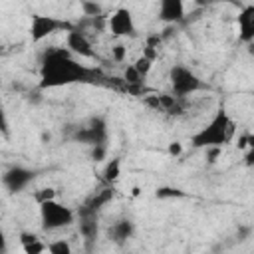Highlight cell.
Wrapping results in <instances>:
<instances>
[{
	"label": "cell",
	"mask_w": 254,
	"mask_h": 254,
	"mask_svg": "<svg viewBox=\"0 0 254 254\" xmlns=\"http://www.w3.org/2000/svg\"><path fill=\"white\" fill-rule=\"evenodd\" d=\"M244 165L254 167V149H248V151L244 153Z\"/></svg>",
	"instance_id": "27"
},
{
	"label": "cell",
	"mask_w": 254,
	"mask_h": 254,
	"mask_svg": "<svg viewBox=\"0 0 254 254\" xmlns=\"http://www.w3.org/2000/svg\"><path fill=\"white\" fill-rule=\"evenodd\" d=\"M48 252L50 254H71V244L65 238H58L48 242Z\"/></svg>",
	"instance_id": "19"
},
{
	"label": "cell",
	"mask_w": 254,
	"mask_h": 254,
	"mask_svg": "<svg viewBox=\"0 0 254 254\" xmlns=\"http://www.w3.org/2000/svg\"><path fill=\"white\" fill-rule=\"evenodd\" d=\"M97 232H99V228H97V214L79 208V234L85 240H93V238H97Z\"/></svg>",
	"instance_id": "12"
},
{
	"label": "cell",
	"mask_w": 254,
	"mask_h": 254,
	"mask_svg": "<svg viewBox=\"0 0 254 254\" xmlns=\"http://www.w3.org/2000/svg\"><path fill=\"white\" fill-rule=\"evenodd\" d=\"M65 48L73 56H77V58H85V60L95 58V48L89 42V38L85 36V32H81V30H75V28L67 30V34H65Z\"/></svg>",
	"instance_id": "7"
},
{
	"label": "cell",
	"mask_w": 254,
	"mask_h": 254,
	"mask_svg": "<svg viewBox=\"0 0 254 254\" xmlns=\"http://www.w3.org/2000/svg\"><path fill=\"white\" fill-rule=\"evenodd\" d=\"M42 139L44 141H50V133H42Z\"/></svg>",
	"instance_id": "31"
},
{
	"label": "cell",
	"mask_w": 254,
	"mask_h": 254,
	"mask_svg": "<svg viewBox=\"0 0 254 254\" xmlns=\"http://www.w3.org/2000/svg\"><path fill=\"white\" fill-rule=\"evenodd\" d=\"M159 20L163 24H179L185 20V0H159Z\"/></svg>",
	"instance_id": "10"
},
{
	"label": "cell",
	"mask_w": 254,
	"mask_h": 254,
	"mask_svg": "<svg viewBox=\"0 0 254 254\" xmlns=\"http://www.w3.org/2000/svg\"><path fill=\"white\" fill-rule=\"evenodd\" d=\"M113 198V189H101V190H97L83 206H81V210H87V212H95L97 214V210H101L109 200Z\"/></svg>",
	"instance_id": "14"
},
{
	"label": "cell",
	"mask_w": 254,
	"mask_h": 254,
	"mask_svg": "<svg viewBox=\"0 0 254 254\" xmlns=\"http://www.w3.org/2000/svg\"><path fill=\"white\" fill-rule=\"evenodd\" d=\"M34 179V173L26 167H10L4 177H2V183L6 187V190L10 192H20L22 189H26Z\"/></svg>",
	"instance_id": "9"
},
{
	"label": "cell",
	"mask_w": 254,
	"mask_h": 254,
	"mask_svg": "<svg viewBox=\"0 0 254 254\" xmlns=\"http://www.w3.org/2000/svg\"><path fill=\"white\" fill-rule=\"evenodd\" d=\"M91 159L95 163H101V161L107 159V147H105V143H97V145L91 147Z\"/></svg>",
	"instance_id": "24"
},
{
	"label": "cell",
	"mask_w": 254,
	"mask_h": 254,
	"mask_svg": "<svg viewBox=\"0 0 254 254\" xmlns=\"http://www.w3.org/2000/svg\"><path fill=\"white\" fill-rule=\"evenodd\" d=\"M107 30L115 38H133L135 36V20L129 8H117L107 18Z\"/></svg>",
	"instance_id": "6"
},
{
	"label": "cell",
	"mask_w": 254,
	"mask_h": 254,
	"mask_svg": "<svg viewBox=\"0 0 254 254\" xmlns=\"http://www.w3.org/2000/svg\"><path fill=\"white\" fill-rule=\"evenodd\" d=\"M185 192L177 187H159L157 189V198H181Z\"/></svg>",
	"instance_id": "21"
},
{
	"label": "cell",
	"mask_w": 254,
	"mask_h": 254,
	"mask_svg": "<svg viewBox=\"0 0 254 254\" xmlns=\"http://www.w3.org/2000/svg\"><path fill=\"white\" fill-rule=\"evenodd\" d=\"M143 75L137 71V67L131 64V65H127L125 67V71H123V81H125V85H127V89H133V91H137L141 85H143Z\"/></svg>",
	"instance_id": "16"
},
{
	"label": "cell",
	"mask_w": 254,
	"mask_h": 254,
	"mask_svg": "<svg viewBox=\"0 0 254 254\" xmlns=\"http://www.w3.org/2000/svg\"><path fill=\"white\" fill-rule=\"evenodd\" d=\"M81 12H83V16H87V18L103 16V8H101V4L95 2V0H81Z\"/></svg>",
	"instance_id": "18"
},
{
	"label": "cell",
	"mask_w": 254,
	"mask_h": 254,
	"mask_svg": "<svg viewBox=\"0 0 254 254\" xmlns=\"http://www.w3.org/2000/svg\"><path fill=\"white\" fill-rule=\"evenodd\" d=\"M246 46H248V54H250V56H254V40H252V42H248Z\"/></svg>",
	"instance_id": "30"
},
{
	"label": "cell",
	"mask_w": 254,
	"mask_h": 254,
	"mask_svg": "<svg viewBox=\"0 0 254 254\" xmlns=\"http://www.w3.org/2000/svg\"><path fill=\"white\" fill-rule=\"evenodd\" d=\"M119 175H121V159L119 157H113L103 167V179H105V183L111 185V183H115L119 179Z\"/></svg>",
	"instance_id": "17"
},
{
	"label": "cell",
	"mask_w": 254,
	"mask_h": 254,
	"mask_svg": "<svg viewBox=\"0 0 254 254\" xmlns=\"http://www.w3.org/2000/svg\"><path fill=\"white\" fill-rule=\"evenodd\" d=\"M133 232H135V226H133V222L127 220V218H121V220L113 222V226L109 228V236H111V240H115V242H119V244L125 242L127 238H131Z\"/></svg>",
	"instance_id": "15"
},
{
	"label": "cell",
	"mask_w": 254,
	"mask_h": 254,
	"mask_svg": "<svg viewBox=\"0 0 254 254\" xmlns=\"http://www.w3.org/2000/svg\"><path fill=\"white\" fill-rule=\"evenodd\" d=\"M56 198V190L52 189V187H44V189H38L36 192H34V200L38 202V204H42V202H46V200H54Z\"/></svg>",
	"instance_id": "22"
},
{
	"label": "cell",
	"mask_w": 254,
	"mask_h": 254,
	"mask_svg": "<svg viewBox=\"0 0 254 254\" xmlns=\"http://www.w3.org/2000/svg\"><path fill=\"white\" fill-rule=\"evenodd\" d=\"M133 65L137 67V71H139L143 77H147V75H149V71H151V67H153V60H149L147 56H143V54H141V56L133 62Z\"/></svg>",
	"instance_id": "20"
},
{
	"label": "cell",
	"mask_w": 254,
	"mask_h": 254,
	"mask_svg": "<svg viewBox=\"0 0 254 254\" xmlns=\"http://www.w3.org/2000/svg\"><path fill=\"white\" fill-rule=\"evenodd\" d=\"M169 81H171V87H173V93L177 97H187L194 91H198L202 87V81L200 77L189 69L187 65H181V64H175L169 71Z\"/></svg>",
	"instance_id": "4"
},
{
	"label": "cell",
	"mask_w": 254,
	"mask_h": 254,
	"mask_svg": "<svg viewBox=\"0 0 254 254\" xmlns=\"http://www.w3.org/2000/svg\"><path fill=\"white\" fill-rule=\"evenodd\" d=\"M38 206H40V220H42L44 230H60L75 222V212L69 206L58 202L56 198L46 200Z\"/></svg>",
	"instance_id": "3"
},
{
	"label": "cell",
	"mask_w": 254,
	"mask_h": 254,
	"mask_svg": "<svg viewBox=\"0 0 254 254\" xmlns=\"http://www.w3.org/2000/svg\"><path fill=\"white\" fill-rule=\"evenodd\" d=\"M220 155H222V147H206V149H204V157H206V161H208L210 165L216 163Z\"/></svg>",
	"instance_id": "25"
},
{
	"label": "cell",
	"mask_w": 254,
	"mask_h": 254,
	"mask_svg": "<svg viewBox=\"0 0 254 254\" xmlns=\"http://www.w3.org/2000/svg\"><path fill=\"white\" fill-rule=\"evenodd\" d=\"M75 139L81 141V143H87V145H97V143H105L107 139V129H105V119L101 117H93L89 121V125L81 127L77 133H75Z\"/></svg>",
	"instance_id": "8"
},
{
	"label": "cell",
	"mask_w": 254,
	"mask_h": 254,
	"mask_svg": "<svg viewBox=\"0 0 254 254\" xmlns=\"http://www.w3.org/2000/svg\"><path fill=\"white\" fill-rule=\"evenodd\" d=\"M167 153H169L171 157H181V155H183V143H179V141H173V143H169V147H167Z\"/></svg>",
	"instance_id": "26"
},
{
	"label": "cell",
	"mask_w": 254,
	"mask_h": 254,
	"mask_svg": "<svg viewBox=\"0 0 254 254\" xmlns=\"http://www.w3.org/2000/svg\"><path fill=\"white\" fill-rule=\"evenodd\" d=\"M64 28L69 30V26H67L65 22H62V20H58V18H54V16L34 14L32 20H30V40H32L34 44H40V42H44L48 36H52V34H56L58 30H64Z\"/></svg>",
	"instance_id": "5"
},
{
	"label": "cell",
	"mask_w": 254,
	"mask_h": 254,
	"mask_svg": "<svg viewBox=\"0 0 254 254\" xmlns=\"http://www.w3.org/2000/svg\"><path fill=\"white\" fill-rule=\"evenodd\" d=\"M236 133V125L230 119V115L226 113V109H216V113L212 115V119L198 129L192 137H190V145L194 149H206V147H224L226 143L232 141Z\"/></svg>",
	"instance_id": "2"
},
{
	"label": "cell",
	"mask_w": 254,
	"mask_h": 254,
	"mask_svg": "<svg viewBox=\"0 0 254 254\" xmlns=\"http://www.w3.org/2000/svg\"><path fill=\"white\" fill-rule=\"evenodd\" d=\"M20 246L26 254H42L48 252V244L42 242L34 232H22L20 234Z\"/></svg>",
	"instance_id": "13"
},
{
	"label": "cell",
	"mask_w": 254,
	"mask_h": 254,
	"mask_svg": "<svg viewBox=\"0 0 254 254\" xmlns=\"http://www.w3.org/2000/svg\"><path fill=\"white\" fill-rule=\"evenodd\" d=\"M93 75V69L79 64L69 50L52 48L44 54L40 65V87L52 89L77 81H87Z\"/></svg>",
	"instance_id": "1"
},
{
	"label": "cell",
	"mask_w": 254,
	"mask_h": 254,
	"mask_svg": "<svg viewBox=\"0 0 254 254\" xmlns=\"http://www.w3.org/2000/svg\"><path fill=\"white\" fill-rule=\"evenodd\" d=\"M238 40L248 44L254 40V6H244L236 18Z\"/></svg>",
	"instance_id": "11"
},
{
	"label": "cell",
	"mask_w": 254,
	"mask_h": 254,
	"mask_svg": "<svg viewBox=\"0 0 254 254\" xmlns=\"http://www.w3.org/2000/svg\"><path fill=\"white\" fill-rule=\"evenodd\" d=\"M198 6H206V4H212V2H224V0H194Z\"/></svg>",
	"instance_id": "28"
},
{
	"label": "cell",
	"mask_w": 254,
	"mask_h": 254,
	"mask_svg": "<svg viewBox=\"0 0 254 254\" xmlns=\"http://www.w3.org/2000/svg\"><path fill=\"white\" fill-rule=\"evenodd\" d=\"M248 149H254V133L248 135Z\"/></svg>",
	"instance_id": "29"
},
{
	"label": "cell",
	"mask_w": 254,
	"mask_h": 254,
	"mask_svg": "<svg viewBox=\"0 0 254 254\" xmlns=\"http://www.w3.org/2000/svg\"><path fill=\"white\" fill-rule=\"evenodd\" d=\"M111 58H113V62L123 64V62H125V58H127V46H125V44H121V42L113 44V46H111Z\"/></svg>",
	"instance_id": "23"
}]
</instances>
